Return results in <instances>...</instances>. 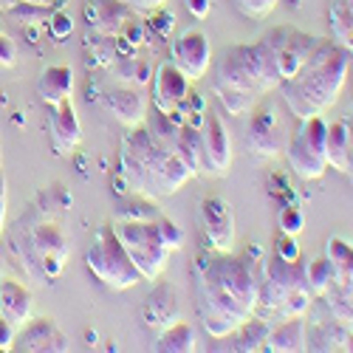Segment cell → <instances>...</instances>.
I'll list each match as a JSON object with an SVG mask.
<instances>
[{
  "mask_svg": "<svg viewBox=\"0 0 353 353\" xmlns=\"http://www.w3.org/2000/svg\"><path fill=\"white\" fill-rule=\"evenodd\" d=\"M347 179H350V181H353V167H350V170H347Z\"/></svg>",
  "mask_w": 353,
  "mask_h": 353,
  "instance_id": "816d5d0a",
  "label": "cell"
},
{
  "mask_svg": "<svg viewBox=\"0 0 353 353\" xmlns=\"http://www.w3.org/2000/svg\"><path fill=\"white\" fill-rule=\"evenodd\" d=\"M201 229L212 252H232L234 246V212L232 203L221 195H210L201 201Z\"/></svg>",
  "mask_w": 353,
  "mask_h": 353,
  "instance_id": "ba28073f",
  "label": "cell"
},
{
  "mask_svg": "<svg viewBox=\"0 0 353 353\" xmlns=\"http://www.w3.org/2000/svg\"><path fill=\"white\" fill-rule=\"evenodd\" d=\"M71 94H74V71L68 65H48L40 74V79H37V97L48 108L71 99Z\"/></svg>",
  "mask_w": 353,
  "mask_h": 353,
  "instance_id": "ffe728a7",
  "label": "cell"
},
{
  "mask_svg": "<svg viewBox=\"0 0 353 353\" xmlns=\"http://www.w3.org/2000/svg\"><path fill=\"white\" fill-rule=\"evenodd\" d=\"M347 74H350V51L342 43L322 40L303 63V68L294 77L283 79L277 88L288 110L297 119H308V116H322L328 108H334Z\"/></svg>",
  "mask_w": 353,
  "mask_h": 353,
  "instance_id": "6da1fadb",
  "label": "cell"
},
{
  "mask_svg": "<svg viewBox=\"0 0 353 353\" xmlns=\"http://www.w3.org/2000/svg\"><path fill=\"white\" fill-rule=\"evenodd\" d=\"M201 133H203V153H207V172L226 175L232 164V139L221 122V116L210 113L207 122L201 125Z\"/></svg>",
  "mask_w": 353,
  "mask_h": 353,
  "instance_id": "ac0fdd59",
  "label": "cell"
},
{
  "mask_svg": "<svg viewBox=\"0 0 353 353\" xmlns=\"http://www.w3.org/2000/svg\"><path fill=\"white\" fill-rule=\"evenodd\" d=\"M48 32H51V37L57 40V43H63L71 32H74V20H71V14L68 12H54L51 17H48Z\"/></svg>",
  "mask_w": 353,
  "mask_h": 353,
  "instance_id": "74e56055",
  "label": "cell"
},
{
  "mask_svg": "<svg viewBox=\"0 0 353 353\" xmlns=\"http://www.w3.org/2000/svg\"><path fill=\"white\" fill-rule=\"evenodd\" d=\"M141 319H144V325H150L153 331H164L167 325H172V322H179L181 319L179 288L167 280H153L150 294L144 297Z\"/></svg>",
  "mask_w": 353,
  "mask_h": 353,
  "instance_id": "30bf717a",
  "label": "cell"
},
{
  "mask_svg": "<svg viewBox=\"0 0 353 353\" xmlns=\"http://www.w3.org/2000/svg\"><path fill=\"white\" fill-rule=\"evenodd\" d=\"M190 94V79L175 68L172 63H164L153 71V102H156V110L172 116L179 113L181 102L187 99Z\"/></svg>",
  "mask_w": 353,
  "mask_h": 353,
  "instance_id": "5bb4252c",
  "label": "cell"
},
{
  "mask_svg": "<svg viewBox=\"0 0 353 353\" xmlns=\"http://www.w3.org/2000/svg\"><path fill=\"white\" fill-rule=\"evenodd\" d=\"M187 9H190L192 17L203 20V17L210 14V9H212V0H187Z\"/></svg>",
  "mask_w": 353,
  "mask_h": 353,
  "instance_id": "f6af8a7d",
  "label": "cell"
},
{
  "mask_svg": "<svg viewBox=\"0 0 353 353\" xmlns=\"http://www.w3.org/2000/svg\"><path fill=\"white\" fill-rule=\"evenodd\" d=\"M238 3V9L252 17V20H263V17H269L277 6H280V0H234Z\"/></svg>",
  "mask_w": 353,
  "mask_h": 353,
  "instance_id": "d590c367",
  "label": "cell"
},
{
  "mask_svg": "<svg viewBox=\"0 0 353 353\" xmlns=\"http://www.w3.org/2000/svg\"><path fill=\"white\" fill-rule=\"evenodd\" d=\"M305 288L314 294H325L334 283H336V272H334V263L328 257H314L305 263V272H303Z\"/></svg>",
  "mask_w": 353,
  "mask_h": 353,
  "instance_id": "83f0119b",
  "label": "cell"
},
{
  "mask_svg": "<svg viewBox=\"0 0 353 353\" xmlns=\"http://www.w3.org/2000/svg\"><path fill=\"white\" fill-rule=\"evenodd\" d=\"M331 32L336 43L347 46L353 40V9L347 6V0H334L331 6Z\"/></svg>",
  "mask_w": 353,
  "mask_h": 353,
  "instance_id": "4dcf8cb0",
  "label": "cell"
},
{
  "mask_svg": "<svg viewBox=\"0 0 353 353\" xmlns=\"http://www.w3.org/2000/svg\"><path fill=\"white\" fill-rule=\"evenodd\" d=\"M17 63V46L12 43V37L0 34V68H12Z\"/></svg>",
  "mask_w": 353,
  "mask_h": 353,
  "instance_id": "60d3db41",
  "label": "cell"
},
{
  "mask_svg": "<svg viewBox=\"0 0 353 353\" xmlns=\"http://www.w3.org/2000/svg\"><path fill=\"white\" fill-rule=\"evenodd\" d=\"M144 130L150 133V139H153L159 147H164V150H175V144H179V130H181V125H175L167 113L156 110L153 119H150V122H144Z\"/></svg>",
  "mask_w": 353,
  "mask_h": 353,
  "instance_id": "f1b7e54d",
  "label": "cell"
},
{
  "mask_svg": "<svg viewBox=\"0 0 353 353\" xmlns=\"http://www.w3.org/2000/svg\"><path fill=\"white\" fill-rule=\"evenodd\" d=\"M266 277H269V288L263 291L260 288V297H266L269 303L280 305L285 300V294L305 285L303 283V274H300V263H285L280 260L277 254L269 260V269H266Z\"/></svg>",
  "mask_w": 353,
  "mask_h": 353,
  "instance_id": "d6986e66",
  "label": "cell"
},
{
  "mask_svg": "<svg viewBox=\"0 0 353 353\" xmlns=\"http://www.w3.org/2000/svg\"><path fill=\"white\" fill-rule=\"evenodd\" d=\"M347 48H350V54H353V40H350V43H347Z\"/></svg>",
  "mask_w": 353,
  "mask_h": 353,
  "instance_id": "f5cc1de1",
  "label": "cell"
},
{
  "mask_svg": "<svg viewBox=\"0 0 353 353\" xmlns=\"http://www.w3.org/2000/svg\"><path fill=\"white\" fill-rule=\"evenodd\" d=\"M342 350H350V353H353V331H350V336H347V342H345Z\"/></svg>",
  "mask_w": 353,
  "mask_h": 353,
  "instance_id": "681fc988",
  "label": "cell"
},
{
  "mask_svg": "<svg viewBox=\"0 0 353 353\" xmlns=\"http://www.w3.org/2000/svg\"><path fill=\"white\" fill-rule=\"evenodd\" d=\"M3 218H6V175L0 170V226H3Z\"/></svg>",
  "mask_w": 353,
  "mask_h": 353,
  "instance_id": "7dc6e473",
  "label": "cell"
},
{
  "mask_svg": "<svg viewBox=\"0 0 353 353\" xmlns=\"http://www.w3.org/2000/svg\"><path fill=\"white\" fill-rule=\"evenodd\" d=\"M274 254L285 263H300V243H297V234H280V241L274 246Z\"/></svg>",
  "mask_w": 353,
  "mask_h": 353,
  "instance_id": "f35d334b",
  "label": "cell"
},
{
  "mask_svg": "<svg viewBox=\"0 0 353 353\" xmlns=\"http://www.w3.org/2000/svg\"><path fill=\"white\" fill-rule=\"evenodd\" d=\"M325 257L334 263L336 285H353V246L342 241L339 234H334V238H328Z\"/></svg>",
  "mask_w": 353,
  "mask_h": 353,
  "instance_id": "4316f807",
  "label": "cell"
},
{
  "mask_svg": "<svg viewBox=\"0 0 353 353\" xmlns=\"http://www.w3.org/2000/svg\"><path fill=\"white\" fill-rule=\"evenodd\" d=\"M212 91H215V97L221 99V105L232 113V116H241V113H246L257 99L252 97V94H243V91H234V88H223V85H215L212 82Z\"/></svg>",
  "mask_w": 353,
  "mask_h": 353,
  "instance_id": "d6a6232c",
  "label": "cell"
},
{
  "mask_svg": "<svg viewBox=\"0 0 353 353\" xmlns=\"http://www.w3.org/2000/svg\"><path fill=\"white\" fill-rule=\"evenodd\" d=\"M14 347L26 350V353H46V350L63 353V350H68V336L63 334V328L57 325L54 319L40 316V319L26 322V328L14 339Z\"/></svg>",
  "mask_w": 353,
  "mask_h": 353,
  "instance_id": "4fadbf2b",
  "label": "cell"
},
{
  "mask_svg": "<svg viewBox=\"0 0 353 353\" xmlns=\"http://www.w3.org/2000/svg\"><path fill=\"white\" fill-rule=\"evenodd\" d=\"M175 150H179L184 164L192 170V175L207 172V153H203V133H201V128L184 122L181 130H179V144H175Z\"/></svg>",
  "mask_w": 353,
  "mask_h": 353,
  "instance_id": "603a6c76",
  "label": "cell"
},
{
  "mask_svg": "<svg viewBox=\"0 0 353 353\" xmlns=\"http://www.w3.org/2000/svg\"><path fill=\"white\" fill-rule=\"evenodd\" d=\"M172 54V65L179 68L190 82L192 79H201V77H207L210 65H212V43L210 37L203 34V32H184L179 40L172 43L170 48Z\"/></svg>",
  "mask_w": 353,
  "mask_h": 353,
  "instance_id": "9c48e42d",
  "label": "cell"
},
{
  "mask_svg": "<svg viewBox=\"0 0 353 353\" xmlns=\"http://www.w3.org/2000/svg\"><path fill=\"white\" fill-rule=\"evenodd\" d=\"M350 325H345V322L339 319H331L328 325H322L316 339H314V350H342L347 336H350Z\"/></svg>",
  "mask_w": 353,
  "mask_h": 353,
  "instance_id": "f546056e",
  "label": "cell"
},
{
  "mask_svg": "<svg viewBox=\"0 0 353 353\" xmlns=\"http://www.w3.org/2000/svg\"><path fill=\"white\" fill-rule=\"evenodd\" d=\"M308 300H311V297H308L305 285H300V288H294V291L285 294V300L280 303V308H283L285 316H303V314L308 311V305H311Z\"/></svg>",
  "mask_w": 353,
  "mask_h": 353,
  "instance_id": "e575fe53",
  "label": "cell"
},
{
  "mask_svg": "<svg viewBox=\"0 0 353 353\" xmlns=\"http://www.w3.org/2000/svg\"><path fill=\"white\" fill-rule=\"evenodd\" d=\"M32 291L14 280L0 283V314H3L14 325H26L32 319Z\"/></svg>",
  "mask_w": 353,
  "mask_h": 353,
  "instance_id": "44dd1931",
  "label": "cell"
},
{
  "mask_svg": "<svg viewBox=\"0 0 353 353\" xmlns=\"http://www.w3.org/2000/svg\"><path fill=\"white\" fill-rule=\"evenodd\" d=\"M156 223H159V232H161V241H164V246H167L170 252L184 246V232H181V226H175V223H172L170 218H164V215H159Z\"/></svg>",
  "mask_w": 353,
  "mask_h": 353,
  "instance_id": "8d00e7d4",
  "label": "cell"
},
{
  "mask_svg": "<svg viewBox=\"0 0 353 353\" xmlns=\"http://www.w3.org/2000/svg\"><path fill=\"white\" fill-rule=\"evenodd\" d=\"M347 6H350V9H353V0H347Z\"/></svg>",
  "mask_w": 353,
  "mask_h": 353,
  "instance_id": "db71d44e",
  "label": "cell"
},
{
  "mask_svg": "<svg viewBox=\"0 0 353 353\" xmlns=\"http://www.w3.org/2000/svg\"><path fill=\"white\" fill-rule=\"evenodd\" d=\"M116 238L122 241L125 252L136 263V269L141 272L144 280H159L161 272L167 269L170 249L161 241V232L156 218L153 221H130V218H116L113 221Z\"/></svg>",
  "mask_w": 353,
  "mask_h": 353,
  "instance_id": "277c9868",
  "label": "cell"
},
{
  "mask_svg": "<svg viewBox=\"0 0 353 353\" xmlns=\"http://www.w3.org/2000/svg\"><path fill=\"white\" fill-rule=\"evenodd\" d=\"M85 339L88 342H97V331H85Z\"/></svg>",
  "mask_w": 353,
  "mask_h": 353,
  "instance_id": "f907efd6",
  "label": "cell"
},
{
  "mask_svg": "<svg viewBox=\"0 0 353 353\" xmlns=\"http://www.w3.org/2000/svg\"><path fill=\"white\" fill-rule=\"evenodd\" d=\"M85 266L91 269V274L99 283H105L113 291L133 288L139 280H144L141 272L136 269V263L130 260V254L125 252L122 241L116 238L113 223H105L97 229L94 243L85 252Z\"/></svg>",
  "mask_w": 353,
  "mask_h": 353,
  "instance_id": "3957f363",
  "label": "cell"
},
{
  "mask_svg": "<svg viewBox=\"0 0 353 353\" xmlns=\"http://www.w3.org/2000/svg\"><path fill=\"white\" fill-rule=\"evenodd\" d=\"M269 322L260 319V316H249L241 328H234V339H232V347L234 353H252V350H263L266 347V339H269Z\"/></svg>",
  "mask_w": 353,
  "mask_h": 353,
  "instance_id": "d4e9b609",
  "label": "cell"
},
{
  "mask_svg": "<svg viewBox=\"0 0 353 353\" xmlns=\"http://www.w3.org/2000/svg\"><path fill=\"white\" fill-rule=\"evenodd\" d=\"M283 82L277 57L269 43H234L221 51L215 63V85L252 94L254 99L272 94Z\"/></svg>",
  "mask_w": 353,
  "mask_h": 353,
  "instance_id": "7a4b0ae2",
  "label": "cell"
},
{
  "mask_svg": "<svg viewBox=\"0 0 353 353\" xmlns=\"http://www.w3.org/2000/svg\"><path fill=\"white\" fill-rule=\"evenodd\" d=\"M156 350H161V353H192L195 350V328L184 319L172 322V325H167L164 331H159Z\"/></svg>",
  "mask_w": 353,
  "mask_h": 353,
  "instance_id": "484cf974",
  "label": "cell"
},
{
  "mask_svg": "<svg viewBox=\"0 0 353 353\" xmlns=\"http://www.w3.org/2000/svg\"><path fill=\"white\" fill-rule=\"evenodd\" d=\"M119 218H130V221H153V218H159V215H156V207H153L150 201H144V203L130 201V203H125V207H122Z\"/></svg>",
  "mask_w": 353,
  "mask_h": 353,
  "instance_id": "ab89813d",
  "label": "cell"
},
{
  "mask_svg": "<svg viewBox=\"0 0 353 353\" xmlns=\"http://www.w3.org/2000/svg\"><path fill=\"white\" fill-rule=\"evenodd\" d=\"M308 336H305V322L303 316H285L274 331H269L266 347L272 353H294V350H305Z\"/></svg>",
  "mask_w": 353,
  "mask_h": 353,
  "instance_id": "7402d4cb",
  "label": "cell"
},
{
  "mask_svg": "<svg viewBox=\"0 0 353 353\" xmlns=\"http://www.w3.org/2000/svg\"><path fill=\"white\" fill-rule=\"evenodd\" d=\"M164 156H167V150L150 139L144 125L130 128V133L122 141L119 164H122V179L128 181V187L136 195L150 198V187H153V179H156L159 164L164 161Z\"/></svg>",
  "mask_w": 353,
  "mask_h": 353,
  "instance_id": "5b68a950",
  "label": "cell"
},
{
  "mask_svg": "<svg viewBox=\"0 0 353 353\" xmlns=\"http://www.w3.org/2000/svg\"><path fill=\"white\" fill-rule=\"evenodd\" d=\"M347 128H350V164H347V170L353 167V119H347Z\"/></svg>",
  "mask_w": 353,
  "mask_h": 353,
  "instance_id": "c3c4849f",
  "label": "cell"
},
{
  "mask_svg": "<svg viewBox=\"0 0 353 353\" xmlns=\"http://www.w3.org/2000/svg\"><path fill=\"white\" fill-rule=\"evenodd\" d=\"M130 3V9H136V12H156L164 0H128Z\"/></svg>",
  "mask_w": 353,
  "mask_h": 353,
  "instance_id": "bcb514c9",
  "label": "cell"
},
{
  "mask_svg": "<svg viewBox=\"0 0 353 353\" xmlns=\"http://www.w3.org/2000/svg\"><path fill=\"white\" fill-rule=\"evenodd\" d=\"M246 141L252 147V153L257 156H277L285 147V128L280 122V116L274 108H260L246 130Z\"/></svg>",
  "mask_w": 353,
  "mask_h": 353,
  "instance_id": "7c38bea8",
  "label": "cell"
},
{
  "mask_svg": "<svg viewBox=\"0 0 353 353\" xmlns=\"http://www.w3.org/2000/svg\"><path fill=\"white\" fill-rule=\"evenodd\" d=\"M172 23H175V17L167 12V9H159L153 17H150V28L156 34H170L172 32Z\"/></svg>",
  "mask_w": 353,
  "mask_h": 353,
  "instance_id": "7bdbcfd3",
  "label": "cell"
},
{
  "mask_svg": "<svg viewBox=\"0 0 353 353\" xmlns=\"http://www.w3.org/2000/svg\"><path fill=\"white\" fill-rule=\"evenodd\" d=\"M82 14L85 23L94 28V34H108V37H116L122 32V26L133 17L130 3H125V0H85Z\"/></svg>",
  "mask_w": 353,
  "mask_h": 353,
  "instance_id": "e0dca14e",
  "label": "cell"
},
{
  "mask_svg": "<svg viewBox=\"0 0 353 353\" xmlns=\"http://www.w3.org/2000/svg\"><path fill=\"white\" fill-rule=\"evenodd\" d=\"M14 339H17V325L0 314V350L14 347Z\"/></svg>",
  "mask_w": 353,
  "mask_h": 353,
  "instance_id": "b9f144b4",
  "label": "cell"
},
{
  "mask_svg": "<svg viewBox=\"0 0 353 353\" xmlns=\"http://www.w3.org/2000/svg\"><path fill=\"white\" fill-rule=\"evenodd\" d=\"M14 17L17 20H40L43 17V9L40 6H32V3H23V6H14Z\"/></svg>",
  "mask_w": 353,
  "mask_h": 353,
  "instance_id": "ee69618b",
  "label": "cell"
},
{
  "mask_svg": "<svg viewBox=\"0 0 353 353\" xmlns=\"http://www.w3.org/2000/svg\"><path fill=\"white\" fill-rule=\"evenodd\" d=\"M325 136H328V122L322 116H308L300 119V128L285 141V156L288 167L305 181L319 179L328 167V150H325Z\"/></svg>",
  "mask_w": 353,
  "mask_h": 353,
  "instance_id": "8992f818",
  "label": "cell"
},
{
  "mask_svg": "<svg viewBox=\"0 0 353 353\" xmlns=\"http://www.w3.org/2000/svg\"><path fill=\"white\" fill-rule=\"evenodd\" d=\"M277 223H280V232H285V234H300L305 229V215H303V210L297 207V203L288 201L285 207L280 210Z\"/></svg>",
  "mask_w": 353,
  "mask_h": 353,
  "instance_id": "836d02e7",
  "label": "cell"
},
{
  "mask_svg": "<svg viewBox=\"0 0 353 353\" xmlns=\"http://www.w3.org/2000/svg\"><path fill=\"white\" fill-rule=\"evenodd\" d=\"M102 108L125 128H139L147 122V99L139 88H113L102 94Z\"/></svg>",
  "mask_w": 353,
  "mask_h": 353,
  "instance_id": "9a60e30c",
  "label": "cell"
},
{
  "mask_svg": "<svg viewBox=\"0 0 353 353\" xmlns=\"http://www.w3.org/2000/svg\"><path fill=\"white\" fill-rule=\"evenodd\" d=\"M263 43L272 46V51L277 57V65H280V74H283V79H288L303 68V63L322 43V37H314V34L303 32V28H294V26H274L263 34Z\"/></svg>",
  "mask_w": 353,
  "mask_h": 353,
  "instance_id": "52a82bcc",
  "label": "cell"
},
{
  "mask_svg": "<svg viewBox=\"0 0 353 353\" xmlns=\"http://www.w3.org/2000/svg\"><path fill=\"white\" fill-rule=\"evenodd\" d=\"M116 74L119 79L125 82H136V85H147L153 79V68L147 65L144 60H136V57H119V63H116Z\"/></svg>",
  "mask_w": 353,
  "mask_h": 353,
  "instance_id": "1f68e13d",
  "label": "cell"
},
{
  "mask_svg": "<svg viewBox=\"0 0 353 353\" xmlns=\"http://www.w3.org/2000/svg\"><path fill=\"white\" fill-rule=\"evenodd\" d=\"M48 130H51V144L60 156H68L77 150V144L82 141V125L71 99L48 108Z\"/></svg>",
  "mask_w": 353,
  "mask_h": 353,
  "instance_id": "2e32d148",
  "label": "cell"
},
{
  "mask_svg": "<svg viewBox=\"0 0 353 353\" xmlns=\"http://www.w3.org/2000/svg\"><path fill=\"white\" fill-rule=\"evenodd\" d=\"M32 252L34 260L43 266L46 277H60L65 260H68V241L57 223H40L32 232Z\"/></svg>",
  "mask_w": 353,
  "mask_h": 353,
  "instance_id": "8fae6325",
  "label": "cell"
},
{
  "mask_svg": "<svg viewBox=\"0 0 353 353\" xmlns=\"http://www.w3.org/2000/svg\"><path fill=\"white\" fill-rule=\"evenodd\" d=\"M325 150H328V167H336L339 172H347V164H350V128H347V119L328 122Z\"/></svg>",
  "mask_w": 353,
  "mask_h": 353,
  "instance_id": "cb8c5ba5",
  "label": "cell"
}]
</instances>
